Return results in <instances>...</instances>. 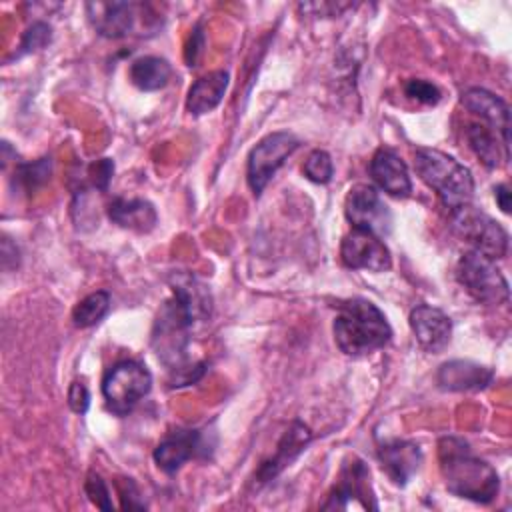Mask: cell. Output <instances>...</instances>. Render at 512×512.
Segmentation results:
<instances>
[{
    "instance_id": "1",
    "label": "cell",
    "mask_w": 512,
    "mask_h": 512,
    "mask_svg": "<svg viewBox=\"0 0 512 512\" xmlns=\"http://www.w3.org/2000/svg\"><path fill=\"white\" fill-rule=\"evenodd\" d=\"M440 472L448 492L478 504H488L498 496L500 480L496 470L476 458L460 438H442L438 442Z\"/></svg>"
},
{
    "instance_id": "2",
    "label": "cell",
    "mask_w": 512,
    "mask_h": 512,
    "mask_svg": "<svg viewBox=\"0 0 512 512\" xmlns=\"http://www.w3.org/2000/svg\"><path fill=\"white\" fill-rule=\"evenodd\" d=\"M392 338V328L384 312L370 300L350 298L338 304L334 320V340L346 356H364Z\"/></svg>"
},
{
    "instance_id": "3",
    "label": "cell",
    "mask_w": 512,
    "mask_h": 512,
    "mask_svg": "<svg viewBox=\"0 0 512 512\" xmlns=\"http://www.w3.org/2000/svg\"><path fill=\"white\" fill-rule=\"evenodd\" d=\"M414 168L418 176L438 194L446 208L458 210L470 204L474 178L470 170L456 158L440 150L420 148L414 154Z\"/></svg>"
},
{
    "instance_id": "4",
    "label": "cell",
    "mask_w": 512,
    "mask_h": 512,
    "mask_svg": "<svg viewBox=\"0 0 512 512\" xmlns=\"http://www.w3.org/2000/svg\"><path fill=\"white\" fill-rule=\"evenodd\" d=\"M152 374L136 360H122L110 366L102 378V396L110 412L124 416L150 392Z\"/></svg>"
},
{
    "instance_id": "5",
    "label": "cell",
    "mask_w": 512,
    "mask_h": 512,
    "mask_svg": "<svg viewBox=\"0 0 512 512\" xmlns=\"http://www.w3.org/2000/svg\"><path fill=\"white\" fill-rule=\"evenodd\" d=\"M192 322L184 314V310L176 304L174 298L166 300L160 308L154 330H152V346L158 358L168 366L170 374L190 366L186 362L188 350V328Z\"/></svg>"
},
{
    "instance_id": "6",
    "label": "cell",
    "mask_w": 512,
    "mask_h": 512,
    "mask_svg": "<svg viewBox=\"0 0 512 512\" xmlns=\"http://www.w3.org/2000/svg\"><path fill=\"white\" fill-rule=\"evenodd\" d=\"M452 228L474 252L490 260L504 258L508 252L506 230L492 216L470 204L452 210Z\"/></svg>"
},
{
    "instance_id": "7",
    "label": "cell",
    "mask_w": 512,
    "mask_h": 512,
    "mask_svg": "<svg viewBox=\"0 0 512 512\" xmlns=\"http://www.w3.org/2000/svg\"><path fill=\"white\" fill-rule=\"evenodd\" d=\"M456 278L466 288V292L490 306L506 304L510 290L502 272L496 268V260L482 256L480 252H464L456 266Z\"/></svg>"
},
{
    "instance_id": "8",
    "label": "cell",
    "mask_w": 512,
    "mask_h": 512,
    "mask_svg": "<svg viewBox=\"0 0 512 512\" xmlns=\"http://www.w3.org/2000/svg\"><path fill=\"white\" fill-rule=\"evenodd\" d=\"M298 138L292 132H274L260 140L248 156V184L258 196L276 170L286 162V158L298 148Z\"/></svg>"
},
{
    "instance_id": "9",
    "label": "cell",
    "mask_w": 512,
    "mask_h": 512,
    "mask_svg": "<svg viewBox=\"0 0 512 512\" xmlns=\"http://www.w3.org/2000/svg\"><path fill=\"white\" fill-rule=\"evenodd\" d=\"M344 214L352 228L370 230L374 234H386L392 224V216L380 194L374 186L368 184H356L350 188L346 202H344Z\"/></svg>"
},
{
    "instance_id": "10",
    "label": "cell",
    "mask_w": 512,
    "mask_h": 512,
    "mask_svg": "<svg viewBox=\"0 0 512 512\" xmlns=\"http://www.w3.org/2000/svg\"><path fill=\"white\" fill-rule=\"evenodd\" d=\"M340 258L348 268L384 272L392 266L390 250L378 234L370 230L352 228L340 244Z\"/></svg>"
},
{
    "instance_id": "11",
    "label": "cell",
    "mask_w": 512,
    "mask_h": 512,
    "mask_svg": "<svg viewBox=\"0 0 512 512\" xmlns=\"http://www.w3.org/2000/svg\"><path fill=\"white\" fill-rule=\"evenodd\" d=\"M354 504H360L362 508L376 510L378 504L374 502V494L370 488V472L366 464L358 458H350L340 472V480L334 486L328 500L322 504L324 510H336V508H350Z\"/></svg>"
},
{
    "instance_id": "12",
    "label": "cell",
    "mask_w": 512,
    "mask_h": 512,
    "mask_svg": "<svg viewBox=\"0 0 512 512\" xmlns=\"http://www.w3.org/2000/svg\"><path fill=\"white\" fill-rule=\"evenodd\" d=\"M410 328L422 350L442 352L452 338V320L440 308L420 304L410 312Z\"/></svg>"
},
{
    "instance_id": "13",
    "label": "cell",
    "mask_w": 512,
    "mask_h": 512,
    "mask_svg": "<svg viewBox=\"0 0 512 512\" xmlns=\"http://www.w3.org/2000/svg\"><path fill=\"white\" fill-rule=\"evenodd\" d=\"M460 102L468 112L480 116V120L500 136L506 148L510 146V108L502 98L484 88H468L462 92Z\"/></svg>"
},
{
    "instance_id": "14",
    "label": "cell",
    "mask_w": 512,
    "mask_h": 512,
    "mask_svg": "<svg viewBox=\"0 0 512 512\" xmlns=\"http://www.w3.org/2000/svg\"><path fill=\"white\" fill-rule=\"evenodd\" d=\"M168 284L172 288V298L184 310L192 324L210 318L212 296L208 286L200 278L190 272H172Z\"/></svg>"
},
{
    "instance_id": "15",
    "label": "cell",
    "mask_w": 512,
    "mask_h": 512,
    "mask_svg": "<svg viewBox=\"0 0 512 512\" xmlns=\"http://www.w3.org/2000/svg\"><path fill=\"white\" fill-rule=\"evenodd\" d=\"M136 4L132 2H88L86 14L92 28L104 38H122L136 24Z\"/></svg>"
},
{
    "instance_id": "16",
    "label": "cell",
    "mask_w": 512,
    "mask_h": 512,
    "mask_svg": "<svg viewBox=\"0 0 512 512\" xmlns=\"http://www.w3.org/2000/svg\"><path fill=\"white\" fill-rule=\"evenodd\" d=\"M370 176L380 190L394 198H406L412 192V182L404 160L390 148H380L370 160Z\"/></svg>"
},
{
    "instance_id": "17",
    "label": "cell",
    "mask_w": 512,
    "mask_h": 512,
    "mask_svg": "<svg viewBox=\"0 0 512 512\" xmlns=\"http://www.w3.org/2000/svg\"><path fill=\"white\" fill-rule=\"evenodd\" d=\"M382 470L396 486H406L422 462V450L410 440H392L378 448Z\"/></svg>"
},
{
    "instance_id": "18",
    "label": "cell",
    "mask_w": 512,
    "mask_h": 512,
    "mask_svg": "<svg viewBox=\"0 0 512 512\" xmlns=\"http://www.w3.org/2000/svg\"><path fill=\"white\" fill-rule=\"evenodd\" d=\"M494 378V372L470 360H450L438 368L436 382L448 392H468L486 388Z\"/></svg>"
},
{
    "instance_id": "19",
    "label": "cell",
    "mask_w": 512,
    "mask_h": 512,
    "mask_svg": "<svg viewBox=\"0 0 512 512\" xmlns=\"http://www.w3.org/2000/svg\"><path fill=\"white\" fill-rule=\"evenodd\" d=\"M200 450V432L198 430H174L162 438L154 450L156 466L174 474L184 462H188Z\"/></svg>"
},
{
    "instance_id": "20",
    "label": "cell",
    "mask_w": 512,
    "mask_h": 512,
    "mask_svg": "<svg viewBox=\"0 0 512 512\" xmlns=\"http://www.w3.org/2000/svg\"><path fill=\"white\" fill-rule=\"evenodd\" d=\"M228 72L226 70H214L202 78H198L186 96V110L194 116H202L206 112H212L224 98V92L228 88Z\"/></svg>"
},
{
    "instance_id": "21",
    "label": "cell",
    "mask_w": 512,
    "mask_h": 512,
    "mask_svg": "<svg viewBox=\"0 0 512 512\" xmlns=\"http://www.w3.org/2000/svg\"><path fill=\"white\" fill-rule=\"evenodd\" d=\"M108 216L114 224L134 232H150L156 222V210L142 198H116L108 206Z\"/></svg>"
},
{
    "instance_id": "22",
    "label": "cell",
    "mask_w": 512,
    "mask_h": 512,
    "mask_svg": "<svg viewBox=\"0 0 512 512\" xmlns=\"http://www.w3.org/2000/svg\"><path fill=\"white\" fill-rule=\"evenodd\" d=\"M308 442H310V430H308L304 424L294 422V424L286 430V434L282 436L276 454L260 466V470H258V480H260V482L272 480L278 472H282V470L306 448Z\"/></svg>"
},
{
    "instance_id": "23",
    "label": "cell",
    "mask_w": 512,
    "mask_h": 512,
    "mask_svg": "<svg viewBox=\"0 0 512 512\" xmlns=\"http://www.w3.org/2000/svg\"><path fill=\"white\" fill-rule=\"evenodd\" d=\"M466 140L486 168H498L502 160H508V148L486 124H468Z\"/></svg>"
},
{
    "instance_id": "24",
    "label": "cell",
    "mask_w": 512,
    "mask_h": 512,
    "mask_svg": "<svg viewBox=\"0 0 512 512\" xmlns=\"http://www.w3.org/2000/svg\"><path fill=\"white\" fill-rule=\"evenodd\" d=\"M128 74L136 88L144 92H154L168 84L172 76V66L160 56H142L130 64Z\"/></svg>"
},
{
    "instance_id": "25",
    "label": "cell",
    "mask_w": 512,
    "mask_h": 512,
    "mask_svg": "<svg viewBox=\"0 0 512 512\" xmlns=\"http://www.w3.org/2000/svg\"><path fill=\"white\" fill-rule=\"evenodd\" d=\"M110 310V294L104 290L92 292L86 298H82L74 310H72V320L78 328H88L98 324Z\"/></svg>"
},
{
    "instance_id": "26",
    "label": "cell",
    "mask_w": 512,
    "mask_h": 512,
    "mask_svg": "<svg viewBox=\"0 0 512 512\" xmlns=\"http://www.w3.org/2000/svg\"><path fill=\"white\" fill-rule=\"evenodd\" d=\"M50 170H52L50 158H40V160H36L32 164L18 166L14 176H16V182L20 186H24L28 192H32V190H36L38 186H42L50 178Z\"/></svg>"
},
{
    "instance_id": "27",
    "label": "cell",
    "mask_w": 512,
    "mask_h": 512,
    "mask_svg": "<svg viewBox=\"0 0 512 512\" xmlns=\"http://www.w3.org/2000/svg\"><path fill=\"white\" fill-rule=\"evenodd\" d=\"M302 172L304 176L310 180V182H316V184H326L332 180V174H334V166H332V158L328 152L324 150H314L310 152V156L306 158L304 166H302Z\"/></svg>"
},
{
    "instance_id": "28",
    "label": "cell",
    "mask_w": 512,
    "mask_h": 512,
    "mask_svg": "<svg viewBox=\"0 0 512 512\" xmlns=\"http://www.w3.org/2000/svg\"><path fill=\"white\" fill-rule=\"evenodd\" d=\"M50 40H52V28H50L46 22H34V24L28 26L26 32L22 34L20 46H18V50H16L14 56L18 58V56L36 52V50L44 48L46 44H50Z\"/></svg>"
},
{
    "instance_id": "29",
    "label": "cell",
    "mask_w": 512,
    "mask_h": 512,
    "mask_svg": "<svg viewBox=\"0 0 512 512\" xmlns=\"http://www.w3.org/2000/svg\"><path fill=\"white\" fill-rule=\"evenodd\" d=\"M404 92H406V96H410L412 100L422 102V104H430V106L438 104L440 98H442L440 90H438L432 82L422 80V78H412V80H408V82L404 84Z\"/></svg>"
},
{
    "instance_id": "30",
    "label": "cell",
    "mask_w": 512,
    "mask_h": 512,
    "mask_svg": "<svg viewBox=\"0 0 512 512\" xmlns=\"http://www.w3.org/2000/svg\"><path fill=\"white\" fill-rule=\"evenodd\" d=\"M84 490H86V494H88V498H90L92 504H96V506L102 508V510H112L108 486H106V482H104L96 472H90V474H88L86 484H84Z\"/></svg>"
},
{
    "instance_id": "31",
    "label": "cell",
    "mask_w": 512,
    "mask_h": 512,
    "mask_svg": "<svg viewBox=\"0 0 512 512\" xmlns=\"http://www.w3.org/2000/svg\"><path fill=\"white\" fill-rule=\"evenodd\" d=\"M114 174V162L110 158H100L96 162L90 164L88 168V176L92 186H96L98 190H106L110 184V178Z\"/></svg>"
},
{
    "instance_id": "32",
    "label": "cell",
    "mask_w": 512,
    "mask_h": 512,
    "mask_svg": "<svg viewBox=\"0 0 512 512\" xmlns=\"http://www.w3.org/2000/svg\"><path fill=\"white\" fill-rule=\"evenodd\" d=\"M68 404L72 408V412L76 414H84L90 406V394L88 388L82 382H72L68 388Z\"/></svg>"
},
{
    "instance_id": "33",
    "label": "cell",
    "mask_w": 512,
    "mask_h": 512,
    "mask_svg": "<svg viewBox=\"0 0 512 512\" xmlns=\"http://www.w3.org/2000/svg\"><path fill=\"white\" fill-rule=\"evenodd\" d=\"M202 44H204L202 32H200V28H196L192 38H190V44L186 48V62H188V66H196V60H198V54L202 50Z\"/></svg>"
},
{
    "instance_id": "34",
    "label": "cell",
    "mask_w": 512,
    "mask_h": 512,
    "mask_svg": "<svg viewBox=\"0 0 512 512\" xmlns=\"http://www.w3.org/2000/svg\"><path fill=\"white\" fill-rule=\"evenodd\" d=\"M494 198H496L500 210L508 214V212H510V190H508L506 184H498V186L494 188Z\"/></svg>"
}]
</instances>
